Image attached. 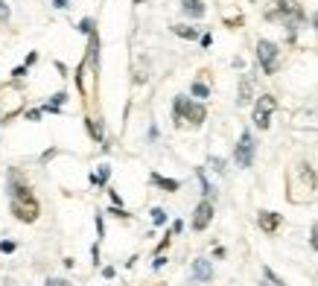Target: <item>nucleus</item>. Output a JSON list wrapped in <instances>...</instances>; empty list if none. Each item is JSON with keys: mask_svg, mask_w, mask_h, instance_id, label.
<instances>
[{"mask_svg": "<svg viewBox=\"0 0 318 286\" xmlns=\"http://www.w3.org/2000/svg\"><path fill=\"white\" fill-rule=\"evenodd\" d=\"M266 18L269 21H278V24H283L289 30V38L295 35L298 30V24H304V9H301V3H295V0H275V9H269L266 12Z\"/></svg>", "mask_w": 318, "mask_h": 286, "instance_id": "1", "label": "nucleus"}, {"mask_svg": "<svg viewBox=\"0 0 318 286\" xmlns=\"http://www.w3.org/2000/svg\"><path fill=\"white\" fill-rule=\"evenodd\" d=\"M12 213L18 222H35L38 219V202L27 184H12Z\"/></svg>", "mask_w": 318, "mask_h": 286, "instance_id": "2", "label": "nucleus"}, {"mask_svg": "<svg viewBox=\"0 0 318 286\" xmlns=\"http://www.w3.org/2000/svg\"><path fill=\"white\" fill-rule=\"evenodd\" d=\"M172 120H175V126H181V123L201 126L207 120V108L201 102L187 99V96H175V102H172Z\"/></svg>", "mask_w": 318, "mask_h": 286, "instance_id": "3", "label": "nucleus"}, {"mask_svg": "<svg viewBox=\"0 0 318 286\" xmlns=\"http://www.w3.org/2000/svg\"><path fill=\"white\" fill-rule=\"evenodd\" d=\"M278 59H280L278 44H275V41L260 38V41H257V62H260V67H263V73H266V76L278 73Z\"/></svg>", "mask_w": 318, "mask_h": 286, "instance_id": "4", "label": "nucleus"}, {"mask_svg": "<svg viewBox=\"0 0 318 286\" xmlns=\"http://www.w3.org/2000/svg\"><path fill=\"white\" fill-rule=\"evenodd\" d=\"M254 152H257V143H254V137H251V131H242V134H239V143L234 146V161H237V166L248 169V166L254 163Z\"/></svg>", "mask_w": 318, "mask_h": 286, "instance_id": "5", "label": "nucleus"}, {"mask_svg": "<svg viewBox=\"0 0 318 286\" xmlns=\"http://www.w3.org/2000/svg\"><path fill=\"white\" fill-rule=\"evenodd\" d=\"M275 108H278V99L272 94H263L257 99L254 105V126L257 128H269L272 126V114H275Z\"/></svg>", "mask_w": 318, "mask_h": 286, "instance_id": "6", "label": "nucleus"}, {"mask_svg": "<svg viewBox=\"0 0 318 286\" xmlns=\"http://www.w3.org/2000/svg\"><path fill=\"white\" fill-rule=\"evenodd\" d=\"M295 175H298V187L304 190V199H310V196L316 193V184H318L316 169H313L310 163H298V166H295Z\"/></svg>", "mask_w": 318, "mask_h": 286, "instance_id": "7", "label": "nucleus"}, {"mask_svg": "<svg viewBox=\"0 0 318 286\" xmlns=\"http://www.w3.org/2000/svg\"><path fill=\"white\" fill-rule=\"evenodd\" d=\"M213 222V202L210 199H204V202H199L196 204V213H193V231H204L207 225Z\"/></svg>", "mask_w": 318, "mask_h": 286, "instance_id": "8", "label": "nucleus"}, {"mask_svg": "<svg viewBox=\"0 0 318 286\" xmlns=\"http://www.w3.org/2000/svg\"><path fill=\"white\" fill-rule=\"evenodd\" d=\"M257 225H260V231H266V234L272 237V234H278V228L283 225V216H280V213H275V210H260Z\"/></svg>", "mask_w": 318, "mask_h": 286, "instance_id": "9", "label": "nucleus"}, {"mask_svg": "<svg viewBox=\"0 0 318 286\" xmlns=\"http://www.w3.org/2000/svg\"><path fill=\"white\" fill-rule=\"evenodd\" d=\"M193 281L196 284H210L213 281V266L207 260H196L193 263Z\"/></svg>", "mask_w": 318, "mask_h": 286, "instance_id": "10", "label": "nucleus"}, {"mask_svg": "<svg viewBox=\"0 0 318 286\" xmlns=\"http://www.w3.org/2000/svg\"><path fill=\"white\" fill-rule=\"evenodd\" d=\"M181 12L190 18H204V3L201 0H181Z\"/></svg>", "mask_w": 318, "mask_h": 286, "instance_id": "11", "label": "nucleus"}, {"mask_svg": "<svg viewBox=\"0 0 318 286\" xmlns=\"http://www.w3.org/2000/svg\"><path fill=\"white\" fill-rule=\"evenodd\" d=\"M152 184H158L160 190H166V193H175L178 187H181V181H175V178H163V175H158V172H152Z\"/></svg>", "mask_w": 318, "mask_h": 286, "instance_id": "12", "label": "nucleus"}, {"mask_svg": "<svg viewBox=\"0 0 318 286\" xmlns=\"http://www.w3.org/2000/svg\"><path fill=\"white\" fill-rule=\"evenodd\" d=\"M251 88H254V79L251 76H242V82H239V105H245V102H251Z\"/></svg>", "mask_w": 318, "mask_h": 286, "instance_id": "13", "label": "nucleus"}, {"mask_svg": "<svg viewBox=\"0 0 318 286\" xmlns=\"http://www.w3.org/2000/svg\"><path fill=\"white\" fill-rule=\"evenodd\" d=\"M172 32H175L178 38H187V41H196V38H199V30H196V27H187V24H172Z\"/></svg>", "mask_w": 318, "mask_h": 286, "instance_id": "14", "label": "nucleus"}, {"mask_svg": "<svg viewBox=\"0 0 318 286\" xmlns=\"http://www.w3.org/2000/svg\"><path fill=\"white\" fill-rule=\"evenodd\" d=\"M263 278H266V281H263L260 286H286L280 278H278V275H275V272H272V269H269V266L263 269Z\"/></svg>", "mask_w": 318, "mask_h": 286, "instance_id": "15", "label": "nucleus"}, {"mask_svg": "<svg viewBox=\"0 0 318 286\" xmlns=\"http://www.w3.org/2000/svg\"><path fill=\"white\" fill-rule=\"evenodd\" d=\"M108 175H111V169L102 163V166H99V172H94V175H91V184H105V181H108Z\"/></svg>", "mask_w": 318, "mask_h": 286, "instance_id": "16", "label": "nucleus"}, {"mask_svg": "<svg viewBox=\"0 0 318 286\" xmlns=\"http://www.w3.org/2000/svg\"><path fill=\"white\" fill-rule=\"evenodd\" d=\"M193 96H199V99H204V96H210V88H207V85H204V82H201V79H199V82H193Z\"/></svg>", "mask_w": 318, "mask_h": 286, "instance_id": "17", "label": "nucleus"}, {"mask_svg": "<svg viewBox=\"0 0 318 286\" xmlns=\"http://www.w3.org/2000/svg\"><path fill=\"white\" fill-rule=\"evenodd\" d=\"M88 131H91V137H94V140H102V128L96 126L94 120H88Z\"/></svg>", "mask_w": 318, "mask_h": 286, "instance_id": "18", "label": "nucleus"}, {"mask_svg": "<svg viewBox=\"0 0 318 286\" xmlns=\"http://www.w3.org/2000/svg\"><path fill=\"white\" fill-rule=\"evenodd\" d=\"M152 219H155V225H163V222H166V210L155 207V210H152Z\"/></svg>", "mask_w": 318, "mask_h": 286, "instance_id": "19", "label": "nucleus"}, {"mask_svg": "<svg viewBox=\"0 0 318 286\" xmlns=\"http://www.w3.org/2000/svg\"><path fill=\"white\" fill-rule=\"evenodd\" d=\"M310 245H313V248L318 251V222L313 225V231H310Z\"/></svg>", "mask_w": 318, "mask_h": 286, "instance_id": "20", "label": "nucleus"}, {"mask_svg": "<svg viewBox=\"0 0 318 286\" xmlns=\"http://www.w3.org/2000/svg\"><path fill=\"white\" fill-rule=\"evenodd\" d=\"M44 286H73L70 281H64V278H53V281H47Z\"/></svg>", "mask_w": 318, "mask_h": 286, "instance_id": "21", "label": "nucleus"}, {"mask_svg": "<svg viewBox=\"0 0 318 286\" xmlns=\"http://www.w3.org/2000/svg\"><path fill=\"white\" fill-rule=\"evenodd\" d=\"M210 166H213L216 172H225V161L222 158H210Z\"/></svg>", "mask_w": 318, "mask_h": 286, "instance_id": "22", "label": "nucleus"}, {"mask_svg": "<svg viewBox=\"0 0 318 286\" xmlns=\"http://www.w3.org/2000/svg\"><path fill=\"white\" fill-rule=\"evenodd\" d=\"M0 251H6V254H9V251H15V243H9V240H6V243H0Z\"/></svg>", "mask_w": 318, "mask_h": 286, "instance_id": "23", "label": "nucleus"}, {"mask_svg": "<svg viewBox=\"0 0 318 286\" xmlns=\"http://www.w3.org/2000/svg\"><path fill=\"white\" fill-rule=\"evenodd\" d=\"M6 18H9V6L0 0V21H6Z\"/></svg>", "mask_w": 318, "mask_h": 286, "instance_id": "24", "label": "nucleus"}, {"mask_svg": "<svg viewBox=\"0 0 318 286\" xmlns=\"http://www.w3.org/2000/svg\"><path fill=\"white\" fill-rule=\"evenodd\" d=\"M67 6V0H56V9H64Z\"/></svg>", "mask_w": 318, "mask_h": 286, "instance_id": "25", "label": "nucleus"}, {"mask_svg": "<svg viewBox=\"0 0 318 286\" xmlns=\"http://www.w3.org/2000/svg\"><path fill=\"white\" fill-rule=\"evenodd\" d=\"M313 27H316V30H318V12H316V15H313Z\"/></svg>", "mask_w": 318, "mask_h": 286, "instance_id": "26", "label": "nucleus"}, {"mask_svg": "<svg viewBox=\"0 0 318 286\" xmlns=\"http://www.w3.org/2000/svg\"><path fill=\"white\" fill-rule=\"evenodd\" d=\"M134 3H143V0H134Z\"/></svg>", "mask_w": 318, "mask_h": 286, "instance_id": "27", "label": "nucleus"}]
</instances>
